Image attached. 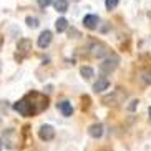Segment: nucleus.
I'll return each mask as SVG.
<instances>
[{
	"mask_svg": "<svg viewBox=\"0 0 151 151\" xmlns=\"http://www.w3.org/2000/svg\"><path fill=\"white\" fill-rule=\"evenodd\" d=\"M25 22H27V25L30 28H37L40 23H38V18H35V17H32V15H28L27 18H25Z\"/></svg>",
	"mask_w": 151,
	"mask_h": 151,
	"instance_id": "nucleus-16",
	"label": "nucleus"
},
{
	"mask_svg": "<svg viewBox=\"0 0 151 151\" xmlns=\"http://www.w3.org/2000/svg\"><path fill=\"white\" fill-rule=\"evenodd\" d=\"M38 138L42 141H52L55 138V128L52 124H42L38 128Z\"/></svg>",
	"mask_w": 151,
	"mask_h": 151,
	"instance_id": "nucleus-6",
	"label": "nucleus"
},
{
	"mask_svg": "<svg viewBox=\"0 0 151 151\" xmlns=\"http://www.w3.org/2000/svg\"><path fill=\"white\" fill-rule=\"evenodd\" d=\"M108 86H110L108 78H98V81H95V85H93V90L96 91V93H100V91H103V90H106Z\"/></svg>",
	"mask_w": 151,
	"mask_h": 151,
	"instance_id": "nucleus-11",
	"label": "nucleus"
},
{
	"mask_svg": "<svg viewBox=\"0 0 151 151\" xmlns=\"http://www.w3.org/2000/svg\"><path fill=\"white\" fill-rule=\"evenodd\" d=\"M32 53V40L30 38H20L17 43V58L23 60Z\"/></svg>",
	"mask_w": 151,
	"mask_h": 151,
	"instance_id": "nucleus-4",
	"label": "nucleus"
},
{
	"mask_svg": "<svg viewBox=\"0 0 151 151\" xmlns=\"http://www.w3.org/2000/svg\"><path fill=\"white\" fill-rule=\"evenodd\" d=\"M67 27H68V20L67 18H58L57 22H55V28H57V32L58 33H62V32H65L67 30Z\"/></svg>",
	"mask_w": 151,
	"mask_h": 151,
	"instance_id": "nucleus-13",
	"label": "nucleus"
},
{
	"mask_svg": "<svg viewBox=\"0 0 151 151\" xmlns=\"http://www.w3.org/2000/svg\"><path fill=\"white\" fill-rule=\"evenodd\" d=\"M138 103H139V100H133V101L129 103V106H128V110L129 111H134L138 108Z\"/></svg>",
	"mask_w": 151,
	"mask_h": 151,
	"instance_id": "nucleus-19",
	"label": "nucleus"
},
{
	"mask_svg": "<svg viewBox=\"0 0 151 151\" xmlns=\"http://www.w3.org/2000/svg\"><path fill=\"white\" fill-rule=\"evenodd\" d=\"M48 108V98L38 91H30L22 100L14 103V110L22 116H35Z\"/></svg>",
	"mask_w": 151,
	"mask_h": 151,
	"instance_id": "nucleus-1",
	"label": "nucleus"
},
{
	"mask_svg": "<svg viewBox=\"0 0 151 151\" xmlns=\"http://www.w3.org/2000/svg\"><path fill=\"white\" fill-rule=\"evenodd\" d=\"M148 115H150V120H151V106L148 108Z\"/></svg>",
	"mask_w": 151,
	"mask_h": 151,
	"instance_id": "nucleus-20",
	"label": "nucleus"
},
{
	"mask_svg": "<svg viewBox=\"0 0 151 151\" xmlns=\"http://www.w3.org/2000/svg\"><path fill=\"white\" fill-rule=\"evenodd\" d=\"M37 2H38V5H40L42 9H47V7L53 2V0H37Z\"/></svg>",
	"mask_w": 151,
	"mask_h": 151,
	"instance_id": "nucleus-18",
	"label": "nucleus"
},
{
	"mask_svg": "<svg viewBox=\"0 0 151 151\" xmlns=\"http://www.w3.org/2000/svg\"><path fill=\"white\" fill-rule=\"evenodd\" d=\"M55 10L57 12H60V14H63V12H67L68 10V2L67 0H55Z\"/></svg>",
	"mask_w": 151,
	"mask_h": 151,
	"instance_id": "nucleus-14",
	"label": "nucleus"
},
{
	"mask_svg": "<svg viewBox=\"0 0 151 151\" xmlns=\"http://www.w3.org/2000/svg\"><path fill=\"white\" fill-rule=\"evenodd\" d=\"M58 110L62 111L63 116H71V113H73L71 103H68V101H60V103H58Z\"/></svg>",
	"mask_w": 151,
	"mask_h": 151,
	"instance_id": "nucleus-12",
	"label": "nucleus"
},
{
	"mask_svg": "<svg viewBox=\"0 0 151 151\" xmlns=\"http://www.w3.org/2000/svg\"><path fill=\"white\" fill-rule=\"evenodd\" d=\"M98 23H100V18L96 17V15H86V17L83 18V25L88 30H95V28L98 27Z\"/></svg>",
	"mask_w": 151,
	"mask_h": 151,
	"instance_id": "nucleus-8",
	"label": "nucleus"
},
{
	"mask_svg": "<svg viewBox=\"0 0 151 151\" xmlns=\"http://www.w3.org/2000/svg\"><path fill=\"white\" fill-rule=\"evenodd\" d=\"M88 50H90V57L93 58H101L108 53V47L105 43H101V42H93Z\"/></svg>",
	"mask_w": 151,
	"mask_h": 151,
	"instance_id": "nucleus-5",
	"label": "nucleus"
},
{
	"mask_svg": "<svg viewBox=\"0 0 151 151\" xmlns=\"http://www.w3.org/2000/svg\"><path fill=\"white\" fill-rule=\"evenodd\" d=\"M88 134L91 138H101V134H103V124L101 123H95V124H91L88 128Z\"/></svg>",
	"mask_w": 151,
	"mask_h": 151,
	"instance_id": "nucleus-9",
	"label": "nucleus"
},
{
	"mask_svg": "<svg viewBox=\"0 0 151 151\" xmlns=\"http://www.w3.org/2000/svg\"><path fill=\"white\" fill-rule=\"evenodd\" d=\"M118 63H120V57H118L116 53H111V55H108L101 63H100V70H101V73L108 75V73H111V71L116 70Z\"/></svg>",
	"mask_w": 151,
	"mask_h": 151,
	"instance_id": "nucleus-3",
	"label": "nucleus"
},
{
	"mask_svg": "<svg viewBox=\"0 0 151 151\" xmlns=\"http://www.w3.org/2000/svg\"><path fill=\"white\" fill-rule=\"evenodd\" d=\"M2 146H4V143H2V139H0V151H2Z\"/></svg>",
	"mask_w": 151,
	"mask_h": 151,
	"instance_id": "nucleus-21",
	"label": "nucleus"
},
{
	"mask_svg": "<svg viewBox=\"0 0 151 151\" xmlns=\"http://www.w3.org/2000/svg\"><path fill=\"white\" fill-rule=\"evenodd\" d=\"M80 73H81V76H83L85 80H90V78L95 75L93 68H90V67H81L80 68Z\"/></svg>",
	"mask_w": 151,
	"mask_h": 151,
	"instance_id": "nucleus-15",
	"label": "nucleus"
},
{
	"mask_svg": "<svg viewBox=\"0 0 151 151\" xmlns=\"http://www.w3.org/2000/svg\"><path fill=\"white\" fill-rule=\"evenodd\" d=\"M105 5H106L108 10H115L116 7H118V0H106V2H105Z\"/></svg>",
	"mask_w": 151,
	"mask_h": 151,
	"instance_id": "nucleus-17",
	"label": "nucleus"
},
{
	"mask_svg": "<svg viewBox=\"0 0 151 151\" xmlns=\"http://www.w3.org/2000/svg\"><path fill=\"white\" fill-rule=\"evenodd\" d=\"M128 98V93L121 88H116L111 95L103 96V105L106 106H120L121 103H124V100Z\"/></svg>",
	"mask_w": 151,
	"mask_h": 151,
	"instance_id": "nucleus-2",
	"label": "nucleus"
},
{
	"mask_svg": "<svg viewBox=\"0 0 151 151\" xmlns=\"http://www.w3.org/2000/svg\"><path fill=\"white\" fill-rule=\"evenodd\" d=\"M52 38H53V33H52L50 30H45V32H42V33H40L38 42H37V43H38V47H40V48H47V47L52 43Z\"/></svg>",
	"mask_w": 151,
	"mask_h": 151,
	"instance_id": "nucleus-7",
	"label": "nucleus"
},
{
	"mask_svg": "<svg viewBox=\"0 0 151 151\" xmlns=\"http://www.w3.org/2000/svg\"><path fill=\"white\" fill-rule=\"evenodd\" d=\"M0 68H2V65H0Z\"/></svg>",
	"mask_w": 151,
	"mask_h": 151,
	"instance_id": "nucleus-22",
	"label": "nucleus"
},
{
	"mask_svg": "<svg viewBox=\"0 0 151 151\" xmlns=\"http://www.w3.org/2000/svg\"><path fill=\"white\" fill-rule=\"evenodd\" d=\"M138 80H139L141 85H145V86L151 85V70H141L138 73Z\"/></svg>",
	"mask_w": 151,
	"mask_h": 151,
	"instance_id": "nucleus-10",
	"label": "nucleus"
}]
</instances>
